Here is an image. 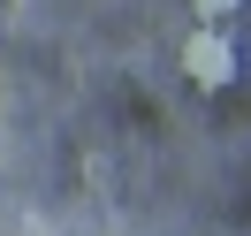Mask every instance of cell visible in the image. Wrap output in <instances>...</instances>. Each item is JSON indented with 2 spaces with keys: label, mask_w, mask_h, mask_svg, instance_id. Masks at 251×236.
Here are the masks:
<instances>
[{
  "label": "cell",
  "mask_w": 251,
  "mask_h": 236,
  "mask_svg": "<svg viewBox=\"0 0 251 236\" xmlns=\"http://www.w3.org/2000/svg\"><path fill=\"white\" fill-rule=\"evenodd\" d=\"M190 8H198V16L213 23V16H236V8H244V0H190Z\"/></svg>",
  "instance_id": "cell-2"
},
{
  "label": "cell",
  "mask_w": 251,
  "mask_h": 236,
  "mask_svg": "<svg viewBox=\"0 0 251 236\" xmlns=\"http://www.w3.org/2000/svg\"><path fill=\"white\" fill-rule=\"evenodd\" d=\"M183 77L198 84V92H228L236 84V46L221 23H198V31L183 38Z\"/></svg>",
  "instance_id": "cell-1"
}]
</instances>
